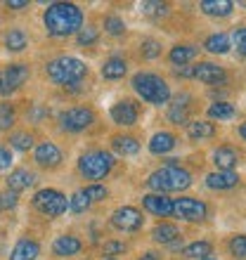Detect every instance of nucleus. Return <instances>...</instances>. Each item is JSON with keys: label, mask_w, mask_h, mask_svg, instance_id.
Segmentation results:
<instances>
[{"label": "nucleus", "mask_w": 246, "mask_h": 260, "mask_svg": "<svg viewBox=\"0 0 246 260\" xmlns=\"http://www.w3.org/2000/svg\"><path fill=\"white\" fill-rule=\"evenodd\" d=\"M43 21H45V28L50 36L67 38V36H74L83 28V12L74 3H55L45 10Z\"/></svg>", "instance_id": "obj_1"}, {"label": "nucleus", "mask_w": 246, "mask_h": 260, "mask_svg": "<svg viewBox=\"0 0 246 260\" xmlns=\"http://www.w3.org/2000/svg\"><path fill=\"white\" fill-rule=\"evenodd\" d=\"M45 71L55 83L69 88V85H78L85 78L88 67H85V62L76 59V57H57L45 67Z\"/></svg>", "instance_id": "obj_2"}, {"label": "nucleus", "mask_w": 246, "mask_h": 260, "mask_svg": "<svg viewBox=\"0 0 246 260\" xmlns=\"http://www.w3.org/2000/svg\"><path fill=\"white\" fill-rule=\"evenodd\" d=\"M192 185V175L180 166H166L161 171L151 173L147 180V187L154 189L157 194H166V192H180L187 189Z\"/></svg>", "instance_id": "obj_3"}, {"label": "nucleus", "mask_w": 246, "mask_h": 260, "mask_svg": "<svg viewBox=\"0 0 246 260\" xmlns=\"http://www.w3.org/2000/svg\"><path fill=\"white\" fill-rule=\"evenodd\" d=\"M133 88L144 102L149 104H166L171 100L168 83L157 74H135L133 76Z\"/></svg>", "instance_id": "obj_4"}, {"label": "nucleus", "mask_w": 246, "mask_h": 260, "mask_svg": "<svg viewBox=\"0 0 246 260\" xmlns=\"http://www.w3.org/2000/svg\"><path fill=\"white\" fill-rule=\"evenodd\" d=\"M111 168H114V156L107 154V151H102V149L85 151V154L78 158V173H81L85 180L107 178Z\"/></svg>", "instance_id": "obj_5"}, {"label": "nucleus", "mask_w": 246, "mask_h": 260, "mask_svg": "<svg viewBox=\"0 0 246 260\" xmlns=\"http://www.w3.org/2000/svg\"><path fill=\"white\" fill-rule=\"evenodd\" d=\"M34 206L41 215H48V218H59L62 213H67L69 208V199L64 197L57 189H41V192L34 197Z\"/></svg>", "instance_id": "obj_6"}, {"label": "nucleus", "mask_w": 246, "mask_h": 260, "mask_svg": "<svg viewBox=\"0 0 246 260\" xmlns=\"http://www.w3.org/2000/svg\"><path fill=\"white\" fill-rule=\"evenodd\" d=\"M95 123V111L88 107H74L59 116V128L67 133H81Z\"/></svg>", "instance_id": "obj_7"}, {"label": "nucleus", "mask_w": 246, "mask_h": 260, "mask_svg": "<svg viewBox=\"0 0 246 260\" xmlns=\"http://www.w3.org/2000/svg\"><path fill=\"white\" fill-rule=\"evenodd\" d=\"M28 78L26 64H7L0 69V95H12L14 90H19L24 81Z\"/></svg>", "instance_id": "obj_8"}, {"label": "nucleus", "mask_w": 246, "mask_h": 260, "mask_svg": "<svg viewBox=\"0 0 246 260\" xmlns=\"http://www.w3.org/2000/svg\"><path fill=\"white\" fill-rule=\"evenodd\" d=\"M173 213L178 215V218L187 220V222H199V220L206 218V208L204 201H199V199H192V197H182V199H175L173 201Z\"/></svg>", "instance_id": "obj_9"}, {"label": "nucleus", "mask_w": 246, "mask_h": 260, "mask_svg": "<svg viewBox=\"0 0 246 260\" xmlns=\"http://www.w3.org/2000/svg\"><path fill=\"white\" fill-rule=\"evenodd\" d=\"M111 225L116 230H123V232H133V230H140L142 225V213L133 208V206H123V208H116L111 213Z\"/></svg>", "instance_id": "obj_10"}, {"label": "nucleus", "mask_w": 246, "mask_h": 260, "mask_svg": "<svg viewBox=\"0 0 246 260\" xmlns=\"http://www.w3.org/2000/svg\"><path fill=\"white\" fill-rule=\"evenodd\" d=\"M111 121L116 125H135L137 123V116H140V109L133 100H121L111 107Z\"/></svg>", "instance_id": "obj_11"}, {"label": "nucleus", "mask_w": 246, "mask_h": 260, "mask_svg": "<svg viewBox=\"0 0 246 260\" xmlns=\"http://www.w3.org/2000/svg\"><path fill=\"white\" fill-rule=\"evenodd\" d=\"M194 78L206 83V85H216V83L225 81V69L213 62H201L194 67Z\"/></svg>", "instance_id": "obj_12"}, {"label": "nucleus", "mask_w": 246, "mask_h": 260, "mask_svg": "<svg viewBox=\"0 0 246 260\" xmlns=\"http://www.w3.org/2000/svg\"><path fill=\"white\" fill-rule=\"evenodd\" d=\"M36 164L41 168H57L62 164V151L52 142H41L36 147Z\"/></svg>", "instance_id": "obj_13"}, {"label": "nucleus", "mask_w": 246, "mask_h": 260, "mask_svg": "<svg viewBox=\"0 0 246 260\" xmlns=\"http://www.w3.org/2000/svg\"><path fill=\"white\" fill-rule=\"evenodd\" d=\"M144 208L159 218H166V215H173V199H168L166 194H147L142 197Z\"/></svg>", "instance_id": "obj_14"}, {"label": "nucleus", "mask_w": 246, "mask_h": 260, "mask_svg": "<svg viewBox=\"0 0 246 260\" xmlns=\"http://www.w3.org/2000/svg\"><path fill=\"white\" fill-rule=\"evenodd\" d=\"M237 182H239V175L232 171H216L206 178V185L211 189H232L237 187Z\"/></svg>", "instance_id": "obj_15"}, {"label": "nucleus", "mask_w": 246, "mask_h": 260, "mask_svg": "<svg viewBox=\"0 0 246 260\" xmlns=\"http://www.w3.org/2000/svg\"><path fill=\"white\" fill-rule=\"evenodd\" d=\"M83 248V244L71 234H64V237H57L55 244H52V251L59 258H69V255H76Z\"/></svg>", "instance_id": "obj_16"}, {"label": "nucleus", "mask_w": 246, "mask_h": 260, "mask_svg": "<svg viewBox=\"0 0 246 260\" xmlns=\"http://www.w3.org/2000/svg\"><path fill=\"white\" fill-rule=\"evenodd\" d=\"M213 164L218 166V171H232L239 164V154L232 147H218L213 151Z\"/></svg>", "instance_id": "obj_17"}, {"label": "nucleus", "mask_w": 246, "mask_h": 260, "mask_svg": "<svg viewBox=\"0 0 246 260\" xmlns=\"http://www.w3.org/2000/svg\"><path fill=\"white\" fill-rule=\"evenodd\" d=\"M175 144H178L175 135L164 130V133H157V135L149 140V151L151 154H157V156H161V154H168L171 149H175Z\"/></svg>", "instance_id": "obj_18"}, {"label": "nucleus", "mask_w": 246, "mask_h": 260, "mask_svg": "<svg viewBox=\"0 0 246 260\" xmlns=\"http://www.w3.org/2000/svg\"><path fill=\"white\" fill-rule=\"evenodd\" d=\"M38 253H41V246H38L34 239H21V241H17V246L12 248L10 260H36Z\"/></svg>", "instance_id": "obj_19"}, {"label": "nucleus", "mask_w": 246, "mask_h": 260, "mask_svg": "<svg viewBox=\"0 0 246 260\" xmlns=\"http://www.w3.org/2000/svg\"><path fill=\"white\" fill-rule=\"evenodd\" d=\"M36 182L34 173L24 171V168H17V171L10 173V178H7V189H12V192L19 194L21 189H28V187Z\"/></svg>", "instance_id": "obj_20"}, {"label": "nucleus", "mask_w": 246, "mask_h": 260, "mask_svg": "<svg viewBox=\"0 0 246 260\" xmlns=\"http://www.w3.org/2000/svg\"><path fill=\"white\" fill-rule=\"evenodd\" d=\"M178 237H180V230L175 225H171V222H161V225H157L151 230V239L157 244H168L171 246Z\"/></svg>", "instance_id": "obj_21"}, {"label": "nucleus", "mask_w": 246, "mask_h": 260, "mask_svg": "<svg viewBox=\"0 0 246 260\" xmlns=\"http://www.w3.org/2000/svg\"><path fill=\"white\" fill-rule=\"evenodd\" d=\"M126 71H128V64H126V59H121V57H111V59H107V62L102 64V76L109 78V81L123 78Z\"/></svg>", "instance_id": "obj_22"}, {"label": "nucleus", "mask_w": 246, "mask_h": 260, "mask_svg": "<svg viewBox=\"0 0 246 260\" xmlns=\"http://www.w3.org/2000/svg\"><path fill=\"white\" fill-rule=\"evenodd\" d=\"M197 52H199V48L197 45H175V48L171 50V55H168V59H171L175 67H184L187 62H192L194 57H197Z\"/></svg>", "instance_id": "obj_23"}, {"label": "nucleus", "mask_w": 246, "mask_h": 260, "mask_svg": "<svg viewBox=\"0 0 246 260\" xmlns=\"http://www.w3.org/2000/svg\"><path fill=\"white\" fill-rule=\"evenodd\" d=\"M187 135L192 140H208L216 135V125L211 121H192V123H187Z\"/></svg>", "instance_id": "obj_24"}, {"label": "nucleus", "mask_w": 246, "mask_h": 260, "mask_svg": "<svg viewBox=\"0 0 246 260\" xmlns=\"http://www.w3.org/2000/svg\"><path fill=\"white\" fill-rule=\"evenodd\" d=\"M201 10L211 17H227L234 10V3H230V0H206V3H201Z\"/></svg>", "instance_id": "obj_25"}, {"label": "nucleus", "mask_w": 246, "mask_h": 260, "mask_svg": "<svg viewBox=\"0 0 246 260\" xmlns=\"http://www.w3.org/2000/svg\"><path fill=\"white\" fill-rule=\"evenodd\" d=\"M204 48L213 55H225V52H230V38L225 34H213L206 38Z\"/></svg>", "instance_id": "obj_26"}, {"label": "nucleus", "mask_w": 246, "mask_h": 260, "mask_svg": "<svg viewBox=\"0 0 246 260\" xmlns=\"http://www.w3.org/2000/svg\"><path fill=\"white\" fill-rule=\"evenodd\" d=\"M184 102H190V97L182 95V97H175V104L171 107V111H168V118H171L173 123H187V111H190V104H184Z\"/></svg>", "instance_id": "obj_27"}, {"label": "nucleus", "mask_w": 246, "mask_h": 260, "mask_svg": "<svg viewBox=\"0 0 246 260\" xmlns=\"http://www.w3.org/2000/svg\"><path fill=\"white\" fill-rule=\"evenodd\" d=\"M111 144H114V149L118 151V154H123V156H130V154H137L140 151V142H137L135 137H114L111 140Z\"/></svg>", "instance_id": "obj_28"}, {"label": "nucleus", "mask_w": 246, "mask_h": 260, "mask_svg": "<svg viewBox=\"0 0 246 260\" xmlns=\"http://www.w3.org/2000/svg\"><path fill=\"white\" fill-rule=\"evenodd\" d=\"M5 48L12 50V52H21L26 48V34L21 28H12L10 34L5 36Z\"/></svg>", "instance_id": "obj_29"}, {"label": "nucleus", "mask_w": 246, "mask_h": 260, "mask_svg": "<svg viewBox=\"0 0 246 260\" xmlns=\"http://www.w3.org/2000/svg\"><path fill=\"white\" fill-rule=\"evenodd\" d=\"M237 111H234L232 104H227V102H216L208 107V116L211 118H218V121H225V118H232Z\"/></svg>", "instance_id": "obj_30"}, {"label": "nucleus", "mask_w": 246, "mask_h": 260, "mask_svg": "<svg viewBox=\"0 0 246 260\" xmlns=\"http://www.w3.org/2000/svg\"><path fill=\"white\" fill-rule=\"evenodd\" d=\"M184 255L187 258H208L211 255V244L208 241H194V244H190V246L184 248Z\"/></svg>", "instance_id": "obj_31"}, {"label": "nucleus", "mask_w": 246, "mask_h": 260, "mask_svg": "<svg viewBox=\"0 0 246 260\" xmlns=\"http://www.w3.org/2000/svg\"><path fill=\"white\" fill-rule=\"evenodd\" d=\"M10 147H14V149H19V151H28L34 147V137L28 135V133H14L10 137Z\"/></svg>", "instance_id": "obj_32"}, {"label": "nucleus", "mask_w": 246, "mask_h": 260, "mask_svg": "<svg viewBox=\"0 0 246 260\" xmlns=\"http://www.w3.org/2000/svg\"><path fill=\"white\" fill-rule=\"evenodd\" d=\"M14 125V109L12 104H0V130H10Z\"/></svg>", "instance_id": "obj_33"}, {"label": "nucleus", "mask_w": 246, "mask_h": 260, "mask_svg": "<svg viewBox=\"0 0 246 260\" xmlns=\"http://www.w3.org/2000/svg\"><path fill=\"white\" fill-rule=\"evenodd\" d=\"M97 38H100V34H97L95 26H85L78 31V45H85V48H90V45H95Z\"/></svg>", "instance_id": "obj_34"}, {"label": "nucleus", "mask_w": 246, "mask_h": 260, "mask_svg": "<svg viewBox=\"0 0 246 260\" xmlns=\"http://www.w3.org/2000/svg\"><path fill=\"white\" fill-rule=\"evenodd\" d=\"M88 206H90V199L83 192H76L74 197L69 199V208H71L74 213H85L88 211Z\"/></svg>", "instance_id": "obj_35"}, {"label": "nucleus", "mask_w": 246, "mask_h": 260, "mask_svg": "<svg viewBox=\"0 0 246 260\" xmlns=\"http://www.w3.org/2000/svg\"><path fill=\"white\" fill-rule=\"evenodd\" d=\"M159 55H161V43L154 41V38L142 41V57L144 59H157Z\"/></svg>", "instance_id": "obj_36"}, {"label": "nucleus", "mask_w": 246, "mask_h": 260, "mask_svg": "<svg viewBox=\"0 0 246 260\" xmlns=\"http://www.w3.org/2000/svg\"><path fill=\"white\" fill-rule=\"evenodd\" d=\"M142 14H147V17H166L168 5L166 3H142Z\"/></svg>", "instance_id": "obj_37"}, {"label": "nucleus", "mask_w": 246, "mask_h": 260, "mask_svg": "<svg viewBox=\"0 0 246 260\" xmlns=\"http://www.w3.org/2000/svg\"><path fill=\"white\" fill-rule=\"evenodd\" d=\"M85 197L90 199V201H104V199L109 197V192H107V187L102 185H88L85 189H81Z\"/></svg>", "instance_id": "obj_38"}, {"label": "nucleus", "mask_w": 246, "mask_h": 260, "mask_svg": "<svg viewBox=\"0 0 246 260\" xmlns=\"http://www.w3.org/2000/svg\"><path fill=\"white\" fill-rule=\"evenodd\" d=\"M230 253L234 258L246 260V237H232L230 239Z\"/></svg>", "instance_id": "obj_39"}, {"label": "nucleus", "mask_w": 246, "mask_h": 260, "mask_svg": "<svg viewBox=\"0 0 246 260\" xmlns=\"http://www.w3.org/2000/svg\"><path fill=\"white\" fill-rule=\"evenodd\" d=\"M104 28H107V34H111V36H121L123 31H126V24H123V19L109 14V17L104 19Z\"/></svg>", "instance_id": "obj_40"}, {"label": "nucleus", "mask_w": 246, "mask_h": 260, "mask_svg": "<svg viewBox=\"0 0 246 260\" xmlns=\"http://www.w3.org/2000/svg\"><path fill=\"white\" fill-rule=\"evenodd\" d=\"M17 201H19V197H17V192H12V189L0 192V211H12L14 206H17Z\"/></svg>", "instance_id": "obj_41"}, {"label": "nucleus", "mask_w": 246, "mask_h": 260, "mask_svg": "<svg viewBox=\"0 0 246 260\" xmlns=\"http://www.w3.org/2000/svg\"><path fill=\"white\" fill-rule=\"evenodd\" d=\"M234 43H237V50H239L241 55H246V26L241 28H234Z\"/></svg>", "instance_id": "obj_42"}, {"label": "nucleus", "mask_w": 246, "mask_h": 260, "mask_svg": "<svg viewBox=\"0 0 246 260\" xmlns=\"http://www.w3.org/2000/svg\"><path fill=\"white\" fill-rule=\"evenodd\" d=\"M10 164H12V151L7 147H0V171L10 168Z\"/></svg>", "instance_id": "obj_43"}, {"label": "nucleus", "mask_w": 246, "mask_h": 260, "mask_svg": "<svg viewBox=\"0 0 246 260\" xmlns=\"http://www.w3.org/2000/svg\"><path fill=\"white\" fill-rule=\"evenodd\" d=\"M121 251H123V244H118V241L104 244V255H114V253H121Z\"/></svg>", "instance_id": "obj_44"}, {"label": "nucleus", "mask_w": 246, "mask_h": 260, "mask_svg": "<svg viewBox=\"0 0 246 260\" xmlns=\"http://www.w3.org/2000/svg\"><path fill=\"white\" fill-rule=\"evenodd\" d=\"M175 76H180V78H194V67H180V69H175Z\"/></svg>", "instance_id": "obj_45"}, {"label": "nucleus", "mask_w": 246, "mask_h": 260, "mask_svg": "<svg viewBox=\"0 0 246 260\" xmlns=\"http://www.w3.org/2000/svg\"><path fill=\"white\" fill-rule=\"evenodd\" d=\"M7 7H12V10H24V7H28L26 0H12V3H7Z\"/></svg>", "instance_id": "obj_46"}, {"label": "nucleus", "mask_w": 246, "mask_h": 260, "mask_svg": "<svg viewBox=\"0 0 246 260\" xmlns=\"http://www.w3.org/2000/svg\"><path fill=\"white\" fill-rule=\"evenodd\" d=\"M137 260H159V253H154V251H149V253H144L142 258H137Z\"/></svg>", "instance_id": "obj_47"}, {"label": "nucleus", "mask_w": 246, "mask_h": 260, "mask_svg": "<svg viewBox=\"0 0 246 260\" xmlns=\"http://www.w3.org/2000/svg\"><path fill=\"white\" fill-rule=\"evenodd\" d=\"M239 135L246 140V123H241V128H239Z\"/></svg>", "instance_id": "obj_48"}, {"label": "nucleus", "mask_w": 246, "mask_h": 260, "mask_svg": "<svg viewBox=\"0 0 246 260\" xmlns=\"http://www.w3.org/2000/svg\"><path fill=\"white\" fill-rule=\"evenodd\" d=\"M204 260H218V258H204Z\"/></svg>", "instance_id": "obj_49"}, {"label": "nucleus", "mask_w": 246, "mask_h": 260, "mask_svg": "<svg viewBox=\"0 0 246 260\" xmlns=\"http://www.w3.org/2000/svg\"><path fill=\"white\" fill-rule=\"evenodd\" d=\"M107 260H114V258H107Z\"/></svg>", "instance_id": "obj_50"}]
</instances>
